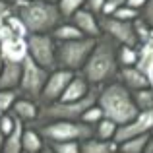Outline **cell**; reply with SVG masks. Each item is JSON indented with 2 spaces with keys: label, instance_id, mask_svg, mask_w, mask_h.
<instances>
[{
  "label": "cell",
  "instance_id": "6da1fadb",
  "mask_svg": "<svg viewBox=\"0 0 153 153\" xmlns=\"http://www.w3.org/2000/svg\"><path fill=\"white\" fill-rule=\"evenodd\" d=\"M116 51H118V43L112 37L101 33L95 39L93 49L87 56L83 68L79 70L91 85L101 87L105 83L118 79L120 66H118V60H116Z\"/></svg>",
  "mask_w": 153,
  "mask_h": 153
},
{
  "label": "cell",
  "instance_id": "7a4b0ae2",
  "mask_svg": "<svg viewBox=\"0 0 153 153\" xmlns=\"http://www.w3.org/2000/svg\"><path fill=\"white\" fill-rule=\"evenodd\" d=\"M97 105L101 107L105 118L112 120L116 126H122V124L130 122L140 112L136 108L134 101H132L130 89L124 87L118 79H114L111 83H105V85L99 87Z\"/></svg>",
  "mask_w": 153,
  "mask_h": 153
},
{
  "label": "cell",
  "instance_id": "3957f363",
  "mask_svg": "<svg viewBox=\"0 0 153 153\" xmlns=\"http://www.w3.org/2000/svg\"><path fill=\"white\" fill-rule=\"evenodd\" d=\"M16 14L27 33H52V29L62 22L56 4L43 0H22L16 4Z\"/></svg>",
  "mask_w": 153,
  "mask_h": 153
},
{
  "label": "cell",
  "instance_id": "277c9868",
  "mask_svg": "<svg viewBox=\"0 0 153 153\" xmlns=\"http://www.w3.org/2000/svg\"><path fill=\"white\" fill-rule=\"evenodd\" d=\"M97 95H99V87L93 85L89 89V93L85 97L78 99V101H54V103H47V105H39V116L37 122H51V120H79L82 114L97 103Z\"/></svg>",
  "mask_w": 153,
  "mask_h": 153
},
{
  "label": "cell",
  "instance_id": "5b68a950",
  "mask_svg": "<svg viewBox=\"0 0 153 153\" xmlns=\"http://www.w3.org/2000/svg\"><path fill=\"white\" fill-rule=\"evenodd\" d=\"M39 130L47 143L54 142H82L93 136V126L82 120H51V122L29 124Z\"/></svg>",
  "mask_w": 153,
  "mask_h": 153
},
{
  "label": "cell",
  "instance_id": "8992f818",
  "mask_svg": "<svg viewBox=\"0 0 153 153\" xmlns=\"http://www.w3.org/2000/svg\"><path fill=\"white\" fill-rule=\"evenodd\" d=\"M97 37H82L74 41H56V68L79 72L95 45Z\"/></svg>",
  "mask_w": 153,
  "mask_h": 153
},
{
  "label": "cell",
  "instance_id": "52a82bcc",
  "mask_svg": "<svg viewBox=\"0 0 153 153\" xmlns=\"http://www.w3.org/2000/svg\"><path fill=\"white\" fill-rule=\"evenodd\" d=\"M25 49L27 56L45 70L52 72L56 68V41L51 33H27Z\"/></svg>",
  "mask_w": 153,
  "mask_h": 153
},
{
  "label": "cell",
  "instance_id": "ba28073f",
  "mask_svg": "<svg viewBox=\"0 0 153 153\" xmlns=\"http://www.w3.org/2000/svg\"><path fill=\"white\" fill-rule=\"evenodd\" d=\"M49 74H51L49 70L39 66L37 62H33L25 54V58L22 60V79H19V85H18V93L22 97L33 99V101L39 103V95H41Z\"/></svg>",
  "mask_w": 153,
  "mask_h": 153
},
{
  "label": "cell",
  "instance_id": "9c48e42d",
  "mask_svg": "<svg viewBox=\"0 0 153 153\" xmlns=\"http://www.w3.org/2000/svg\"><path fill=\"white\" fill-rule=\"evenodd\" d=\"M99 27L101 33L112 37L118 45H128V47H138V37L134 31V22L118 19L114 16H99Z\"/></svg>",
  "mask_w": 153,
  "mask_h": 153
},
{
  "label": "cell",
  "instance_id": "30bf717a",
  "mask_svg": "<svg viewBox=\"0 0 153 153\" xmlns=\"http://www.w3.org/2000/svg\"><path fill=\"white\" fill-rule=\"evenodd\" d=\"M74 76V72L64 70V68H54V70L49 74L45 85H43V91L39 95V105H47V103H54L62 97L64 87L68 85L70 78Z\"/></svg>",
  "mask_w": 153,
  "mask_h": 153
},
{
  "label": "cell",
  "instance_id": "8fae6325",
  "mask_svg": "<svg viewBox=\"0 0 153 153\" xmlns=\"http://www.w3.org/2000/svg\"><path fill=\"white\" fill-rule=\"evenodd\" d=\"M153 128V108L151 111H143L138 112L136 118H132L130 122L122 124V126L116 128L114 134V142H124L128 138H134V136H142V134H149Z\"/></svg>",
  "mask_w": 153,
  "mask_h": 153
},
{
  "label": "cell",
  "instance_id": "7c38bea8",
  "mask_svg": "<svg viewBox=\"0 0 153 153\" xmlns=\"http://www.w3.org/2000/svg\"><path fill=\"white\" fill-rule=\"evenodd\" d=\"M70 22L74 23L85 37H99V35H101L99 16H95L93 12H89L87 8H79V10L70 18Z\"/></svg>",
  "mask_w": 153,
  "mask_h": 153
},
{
  "label": "cell",
  "instance_id": "4fadbf2b",
  "mask_svg": "<svg viewBox=\"0 0 153 153\" xmlns=\"http://www.w3.org/2000/svg\"><path fill=\"white\" fill-rule=\"evenodd\" d=\"M12 114L16 118H19L23 124H35L37 122V116H39V103L33 101V99H27L18 95V99L12 105Z\"/></svg>",
  "mask_w": 153,
  "mask_h": 153
},
{
  "label": "cell",
  "instance_id": "5bb4252c",
  "mask_svg": "<svg viewBox=\"0 0 153 153\" xmlns=\"http://www.w3.org/2000/svg\"><path fill=\"white\" fill-rule=\"evenodd\" d=\"M91 87L93 85L83 78L82 72H74V76L70 78L68 85L64 87V93H62V97H60L58 101H78V99L85 97V95L89 93Z\"/></svg>",
  "mask_w": 153,
  "mask_h": 153
},
{
  "label": "cell",
  "instance_id": "9a60e30c",
  "mask_svg": "<svg viewBox=\"0 0 153 153\" xmlns=\"http://www.w3.org/2000/svg\"><path fill=\"white\" fill-rule=\"evenodd\" d=\"M0 52H2V58L6 60H16V62H22L27 54L25 49V37H19V35H14V37H6L0 41Z\"/></svg>",
  "mask_w": 153,
  "mask_h": 153
},
{
  "label": "cell",
  "instance_id": "2e32d148",
  "mask_svg": "<svg viewBox=\"0 0 153 153\" xmlns=\"http://www.w3.org/2000/svg\"><path fill=\"white\" fill-rule=\"evenodd\" d=\"M118 82L124 87H128L130 91L151 85V82L146 78V74H142V70H138L136 66H122L118 70Z\"/></svg>",
  "mask_w": 153,
  "mask_h": 153
},
{
  "label": "cell",
  "instance_id": "e0dca14e",
  "mask_svg": "<svg viewBox=\"0 0 153 153\" xmlns=\"http://www.w3.org/2000/svg\"><path fill=\"white\" fill-rule=\"evenodd\" d=\"M19 79H22V62L4 58L0 70V89H18Z\"/></svg>",
  "mask_w": 153,
  "mask_h": 153
},
{
  "label": "cell",
  "instance_id": "ac0fdd59",
  "mask_svg": "<svg viewBox=\"0 0 153 153\" xmlns=\"http://www.w3.org/2000/svg\"><path fill=\"white\" fill-rule=\"evenodd\" d=\"M45 138L39 134V130L35 126L25 124L22 132V151L23 153H39L45 147Z\"/></svg>",
  "mask_w": 153,
  "mask_h": 153
},
{
  "label": "cell",
  "instance_id": "d6986e66",
  "mask_svg": "<svg viewBox=\"0 0 153 153\" xmlns=\"http://www.w3.org/2000/svg\"><path fill=\"white\" fill-rule=\"evenodd\" d=\"M118 143L114 140H99L95 136L79 142V153H116Z\"/></svg>",
  "mask_w": 153,
  "mask_h": 153
},
{
  "label": "cell",
  "instance_id": "ffe728a7",
  "mask_svg": "<svg viewBox=\"0 0 153 153\" xmlns=\"http://www.w3.org/2000/svg\"><path fill=\"white\" fill-rule=\"evenodd\" d=\"M25 124L22 122L19 118H16V126L10 134L4 136V143H2V149L0 153H23L22 151V132Z\"/></svg>",
  "mask_w": 153,
  "mask_h": 153
},
{
  "label": "cell",
  "instance_id": "44dd1931",
  "mask_svg": "<svg viewBox=\"0 0 153 153\" xmlns=\"http://www.w3.org/2000/svg\"><path fill=\"white\" fill-rule=\"evenodd\" d=\"M51 35H52V39H54V41H74V39L85 37V35H83L82 31H79L78 27L70 22V19H62V22H60L58 25L52 29Z\"/></svg>",
  "mask_w": 153,
  "mask_h": 153
},
{
  "label": "cell",
  "instance_id": "7402d4cb",
  "mask_svg": "<svg viewBox=\"0 0 153 153\" xmlns=\"http://www.w3.org/2000/svg\"><path fill=\"white\" fill-rule=\"evenodd\" d=\"M132 93V101H134L136 108L140 112L143 111H151L153 108V85L149 87H142V89H134Z\"/></svg>",
  "mask_w": 153,
  "mask_h": 153
},
{
  "label": "cell",
  "instance_id": "603a6c76",
  "mask_svg": "<svg viewBox=\"0 0 153 153\" xmlns=\"http://www.w3.org/2000/svg\"><path fill=\"white\" fill-rule=\"evenodd\" d=\"M147 138H149V134H142V136L128 138L124 142H118V153H142Z\"/></svg>",
  "mask_w": 153,
  "mask_h": 153
},
{
  "label": "cell",
  "instance_id": "cb8c5ba5",
  "mask_svg": "<svg viewBox=\"0 0 153 153\" xmlns=\"http://www.w3.org/2000/svg\"><path fill=\"white\" fill-rule=\"evenodd\" d=\"M116 60L118 66H136L138 62V47H128V45H118L116 51Z\"/></svg>",
  "mask_w": 153,
  "mask_h": 153
},
{
  "label": "cell",
  "instance_id": "d4e9b609",
  "mask_svg": "<svg viewBox=\"0 0 153 153\" xmlns=\"http://www.w3.org/2000/svg\"><path fill=\"white\" fill-rule=\"evenodd\" d=\"M116 128H118V126H116L112 120H108V118L103 116V118L93 126V136L99 138V140H114Z\"/></svg>",
  "mask_w": 153,
  "mask_h": 153
},
{
  "label": "cell",
  "instance_id": "484cf974",
  "mask_svg": "<svg viewBox=\"0 0 153 153\" xmlns=\"http://www.w3.org/2000/svg\"><path fill=\"white\" fill-rule=\"evenodd\" d=\"M83 2H85V0H58V2H56V8H58L62 19H70L79 8H83Z\"/></svg>",
  "mask_w": 153,
  "mask_h": 153
},
{
  "label": "cell",
  "instance_id": "4316f807",
  "mask_svg": "<svg viewBox=\"0 0 153 153\" xmlns=\"http://www.w3.org/2000/svg\"><path fill=\"white\" fill-rule=\"evenodd\" d=\"M18 89H0V114L12 111V105L18 99Z\"/></svg>",
  "mask_w": 153,
  "mask_h": 153
},
{
  "label": "cell",
  "instance_id": "83f0119b",
  "mask_svg": "<svg viewBox=\"0 0 153 153\" xmlns=\"http://www.w3.org/2000/svg\"><path fill=\"white\" fill-rule=\"evenodd\" d=\"M134 31H136V37H138V45H142V43H146L147 39L153 35V31L149 29V25H147L146 22H143L142 18H136L134 19Z\"/></svg>",
  "mask_w": 153,
  "mask_h": 153
},
{
  "label": "cell",
  "instance_id": "f1b7e54d",
  "mask_svg": "<svg viewBox=\"0 0 153 153\" xmlns=\"http://www.w3.org/2000/svg\"><path fill=\"white\" fill-rule=\"evenodd\" d=\"M101 118H103V111H101V107L95 103V105H91V107L83 112L79 120H82V122H85V124H89V126H95V124H97Z\"/></svg>",
  "mask_w": 153,
  "mask_h": 153
},
{
  "label": "cell",
  "instance_id": "f546056e",
  "mask_svg": "<svg viewBox=\"0 0 153 153\" xmlns=\"http://www.w3.org/2000/svg\"><path fill=\"white\" fill-rule=\"evenodd\" d=\"M49 146L56 153H79V142H54Z\"/></svg>",
  "mask_w": 153,
  "mask_h": 153
},
{
  "label": "cell",
  "instance_id": "4dcf8cb0",
  "mask_svg": "<svg viewBox=\"0 0 153 153\" xmlns=\"http://www.w3.org/2000/svg\"><path fill=\"white\" fill-rule=\"evenodd\" d=\"M112 16H114V18H118V19H126V22H134V19H136V18L140 16V12L124 4V6H120L118 10H116L114 14H112Z\"/></svg>",
  "mask_w": 153,
  "mask_h": 153
},
{
  "label": "cell",
  "instance_id": "1f68e13d",
  "mask_svg": "<svg viewBox=\"0 0 153 153\" xmlns=\"http://www.w3.org/2000/svg\"><path fill=\"white\" fill-rule=\"evenodd\" d=\"M16 126V116L12 114V112H4V114H0V132H2L4 136L10 134L12 130H14Z\"/></svg>",
  "mask_w": 153,
  "mask_h": 153
},
{
  "label": "cell",
  "instance_id": "d6a6232c",
  "mask_svg": "<svg viewBox=\"0 0 153 153\" xmlns=\"http://www.w3.org/2000/svg\"><path fill=\"white\" fill-rule=\"evenodd\" d=\"M140 18L149 25V29L153 31V0H146V4L140 10Z\"/></svg>",
  "mask_w": 153,
  "mask_h": 153
},
{
  "label": "cell",
  "instance_id": "836d02e7",
  "mask_svg": "<svg viewBox=\"0 0 153 153\" xmlns=\"http://www.w3.org/2000/svg\"><path fill=\"white\" fill-rule=\"evenodd\" d=\"M124 2H126V0H105L101 14L103 16H112L120 6H124ZM101 14H99V16H101Z\"/></svg>",
  "mask_w": 153,
  "mask_h": 153
},
{
  "label": "cell",
  "instance_id": "e575fe53",
  "mask_svg": "<svg viewBox=\"0 0 153 153\" xmlns=\"http://www.w3.org/2000/svg\"><path fill=\"white\" fill-rule=\"evenodd\" d=\"M103 4H105V0H85V2H83V8H87L89 12H93L95 16H99L101 10H103Z\"/></svg>",
  "mask_w": 153,
  "mask_h": 153
},
{
  "label": "cell",
  "instance_id": "d590c367",
  "mask_svg": "<svg viewBox=\"0 0 153 153\" xmlns=\"http://www.w3.org/2000/svg\"><path fill=\"white\" fill-rule=\"evenodd\" d=\"M124 4L140 12V10H142V6H143V4H146V0H126V2H124Z\"/></svg>",
  "mask_w": 153,
  "mask_h": 153
},
{
  "label": "cell",
  "instance_id": "8d00e7d4",
  "mask_svg": "<svg viewBox=\"0 0 153 153\" xmlns=\"http://www.w3.org/2000/svg\"><path fill=\"white\" fill-rule=\"evenodd\" d=\"M142 153H153V138H151V136L147 138L146 147H143V151H142Z\"/></svg>",
  "mask_w": 153,
  "mask_h": 153
},
{
  "label": "cell",
  "instance_id": "74e56055",
  "mask_svg": "<svg viewBox=\"0 0 153 153\" xmlns=\"http://www.w3.org/2000/svg\"><path fill=\"white\" fill-rule=\"evenodd\" d=\"M39 153H56L54 149H52V147L49 146V143H45V147H43V149L41 151H39Z\"/></svg>",
  "mask_w": 153,
  "mask_h": 153
},
{
  "label": "cell",
  "instance_id": "f35d334b",
  "mask_svg": "<svg viewBox=\"0 0 153 153\" xmlns=\"http://www.w3.org/2000/svg\"><path fill=\"white\" fill-rule=\"evenodd\" d=\"M2 143H4V134L0 132V149H2Z\"/></svg>",
  "mask_w": 153,
  "mask_h": 153
},
{
  "label": "cell",
  "instance_id": "ab89813d",
  "mask_svg": "<svg viewBox=\"0 0 153 153\" xmlns=\"http://www.w3.org/2000/svg\"><path fill=\"white\" fill-rule=\"evenodd\" d=\"M2 2H8V4H18L19 0H2Z\"/></svg>",
  "mask_w": 153,
  "mask_h": 153
},
{
  "label": "cell",
  "instance_id": "60d3db41",
  "mask_svg": "<svg viewBox=\"0 0 153 153\" xmlns=\"http://www.w3.org/2000/svg\"><path fill=\"white\" fill-rule=\"evenodd\" d=\"M43 2H49V4H56L58 0H43Z\"/></svg>",
  "mask_w": 153,
  "mask_h": 153
},
{
  "label": "cell",
  "instance_id": "b9f144b4",
  "mask_svg": "<svg viewBox=\"0 0 153 153\" xmlns=\"http://www.w3.org/2000/svg\"><path fill=\"white\" fill-rule=\"evenodd\" d=\"M2 62H4V58H2V52H0V70H2Z\"/></svg>",
  "mask_w": 153,
  "mask_h": 153
},
{
  "label": "cell",
  "instance_id": "7bdbcfd3",
  "mask_svg": "<svg viewBox=\"0 0 153 153\" xmlns=\"http://www.w3.org/2000/svg\"><path fill=\"white\" fill-rule=\"evenodd\" d=\"M149 136H151V138H153V128H151V132H149Z\"/></svg>",
  "mask_w": 153,
  "mask_h": 153
},
{
  "label": "cell",
  "instance_id": "ee69618b",
  "mask_svg": "<svg viewBox=\"0 0 153 153\" xmlns=\"http://www.w3.org/2000/svg\"><path fill=\"white\" fill-rule=\"evenodd\" d=\"M116 153H118V149H116Z\"/></svg>",
  "mask_w": 153,
  "mask_h": 153
},
{
  "label": "cell",
  "instance_id": "f6af8a7d",
  "mask_svg": "<svg viewBox=\"0 0 153 153\" xmlns=\"http://www.w3.org/2000/svg\"><path fill=\"white\" fill-rule=\"evenodd\" d=\"M19 2H22V0H19Z\"/></svg>",
  "mask_w": 153,
  "mask_h": 153
}]
</instances>
